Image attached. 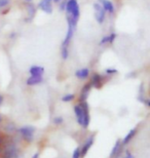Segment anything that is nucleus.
<instances>
[{"label":"nucleus","mask_w":150,"mask_h":158,"mask_svg":"<svg viewBox=\"0 0 150 158\" xmlns=\"http://www.w3.org/2000/svg\"><path fill=\"white\" fill-rule=\"evenodd\" d=\"M66 20L67 24L70 26H77L79 17H80V8H79L77 0H66Z\"/></svg>","instance_id":"nucleus-1"},{"label":"nucleus","mask_w":150,"mask_h":158,"mask_svg":"<svg viewBox=\"0 0 150 158\" xmlns=\"http://www.w3.org/2000/svg\"><path fill=\"white\" fill-rule=\"evenodd\" d=\"M74 113H75L76 120H77L78 124H80L84 128H87L91 121L90 114H88V103L85 102V101H84V102H81L79 105L74 106Z\"/></svg>","instance_id":"nucleus-2"},{"label":"nucleus","mask_w":150,"mask_h":158,"mask_svg":"<svg viewBox=\"0 0 150 158\" xmlns=\"http://www.w3.org/2000/svg\"><path fill=\"white\" fill-rule=\"evenodd\" d=\"M94 9H95V19L97 20L98 24H103L105 21V17H106V14H105L106 11L104 10L102 5L98 2L94 4Z\"/></svg>","instance_id":"nucleus-3"},{"label":"nucleus","mask_w":150,"mask_h":158,"mask_svg":"<svg viewBox=\"0 0 150 158\" xmlns=\"http://www.w3.org/2000/svg\"><path fill=\"white\" fill-rule=\"evenodd\" d=\"M18 131L23 135V138L25 140L27 141H32L33 140V135H34V132H35V127L33 126H23V127H20L18 128Z\"/></svg>","instance_id":"nucleus-4"},{"label":"nucleus","mask_w":150,"mask_h":158,"mask_svg":"<svg viewBox=\"0 0 150 158\" xmlns=\"http://www.w3.org/2000/svg\"><path fill=\"white\" fill-rule=\"evenodd\" d=\"M53 0H41L38 4V7H39L41 10L46 12V14H52L53 11V5H52Z\"/></svg>","instance_id":"nucleus-5"},{"label":"nucleus","mask_w":150,"mask_h":158,"mask_svg":"<svg viewBox=\"0 0 150 158\" xmlns=\"http://www.w3.org/2000/svg\"><path fill=\"white\" fill-rule=\"evenodd\" d=\"M75 29H76V27H73V26L68 25V29H67V33H66L65 39H64L63 43H62V46H68L69 45V42L71 41L73 35H74Z\"/></svg>","instance_id":"nucleus-6"},{"label":"nucleus","mask_w":150,"mask_h":158,"mask_svg":"<svg viewBox=\"0 0 150 158\" xmlns=\"http://www.w3.org/2000/svg\"><path fill=\"white\" fill-rule=\"evenodd\" d=\"M98 3H100L102 7L104 8V10L109 12V14H113L114 10H115V7H114L113 3L110 0H98Z\"/></svg>","instance_id":"nucleus-7"},{"label":"nucleus","mask_w":150,"mask_h":158,"mask_svg":"<svg viewBox=\"0 0 150 158\" xmlns=\"http://www.w3.org/2000/svg\"><path fill=\"white\" fill-rule=\"evenodd\" d=\"M92 144H94V135H92L88 139V141L85 142L84 147H82V149L80 150V157H84L87 155L88 151L90 150V148L92 146Z\"/></svg>","instance_id":"nucleus-8"},{"label":"nucleus","mask_w":150,"mask_h":158,"mask_svg":"<svg viewBox=\"0 0 150 158\" xmlns=\"http://www.w3.org/2000/svg\"><path fill=\"white\" fill-rule=\"evenodd\" d=\"M92 87H96V88H101L102 86V76L100 74H94L92 77V80L90 82Z\"/></svg>","instance_id":"nucleus-9"},{"label":"nucleus","mask_w":150,"mask_h":158,"mask_svg":"<svg viewBox=\"0 0 150 158\" xmlns=\"http://www.w3.org/2000/svg\"><path fill=\"white\" fill-rule=\"evenodd\" d=\"M29 73L31 76H42L44 73V68L41 66H32L29 69Z\"/></svg>","instance_id":"nucleus-10"},{"label":"nucleus","mask_w":150,"mask_h":158,"mask_svg":"<svg viewBox=\"0 0 150 158\" xmlns=\"http://www.w3.org/2000/svg\"><path fill=\"white\" fill-rule=\"evenodd\" d=\"M88 75H90V69L88 68L79 69V70H77L75 72V76L78 79H80V80H84V79H87L88 77Z\"/></svg>","instance_id":"nucleus-11"},{"label":"nucleus","mask_w":150,"mask_h":158,"mask_svg":"<svg viewBox=\"0 0 150 158\" xmlns=\"http://www.w3.org/2000/svg\"><path fill=\"white\" fill-rule=\"evenodd\" d=\"M18 155V151L14 146H9L4 151V158H15Z\"/></svg>","instance_id":"nucleus-12"},{"label":"nucleus","mask_w":150,"mask_h":158,"mask_svg":"<svg viewBox=\"0 0 150 158\" xmlns=\"http://www.w3.org/2000/svg\"><path fill=\"white\" fill-rule=\"evenodd\" d=\"M115 38H116V34L115 33H111V34H109V35L104 36L103 38L100 40L99 44H100V45H104V44L112 43L113 41L115 40Z\"/></svg>","instance_id":"nucleus-13"},{"label":"nucleus","mask_w":150,"mask_h":158,"mask_svg":"<svg viewBox=\"0 0 150 158\" xmlns=\"http://www.w3.org/2000/svg\"><path fill=\"white\" fill-rule=\"evenodd\" d=\"M42 81H43L42 76H30L26 80V83H27V85H30V86H32V85L39 84Z\"/></svg>","instance_id":"nucleus-14"},{"label":"nucleus","mask_w":150,"mask_h":158,"mask_svg":"<svg viewBox=\"0 0 150 158\" xmlns=\"http://www.w3.org/2000/svg\"><path fill=\"white\" fill-rule=\"evenodd\" d=\"M91 88H92V86H91L90 83L85 84L84 86V88H82V90H81V94H80V101H81V102L87 101L88 97V94H90Z\"/></svg>","instance_id":"nucleus-15"},{"label":"nucleus","mask_w":150,"mask_h":158,"mask_svg":"<svg viewBox=\"0 0 150 158\" xmlns=\"http://www.w3.org/2000/svg\"><path fill=\"white\" fill-rule=\"evenodd\" d=\"M136 132H137V129L136 128H134V129H131V131H129V134H127L126 137H124V139L122 140V142H121V144L122 145H126V144H129L131 141H132V139L135 137V135H136Z\"/></svg>","instance_id":"nucleus-16"},{"label":"nucleus","mask_w":150,"mask_h":158,"mask_svg":"<svg viewBox=\"0 0 150 158\" xmlns=\"http://www.w3.org/2000/svg\"><path fill=\"white\" fill-rule=\"evenodd\" d=\"M120 148H121V142L120 141H117L115 145H114L112 151H111V154H110V157L111 158H115L118 156L119 154V151H120Z\"/></svg>","instance_id":"nucleus-17"},{"label":"nucleus","mask_w":150,"mask_h":158,"mask_svg":"<svg viewBox=\"0 0 150 158\" xmlns=\"http://www.w3.org/2000/svg\"><path fill=\"white\" fill-rule=\"evenodd\" d=\"M27 11H28V14H29V19L26 21H31V20H33V18H34V15H35V12H36V10H35V6L33 4H31V3H28V5H27Z\"/></svg>","instance_id":"nucleus-18"},{"label":"nucleus","mask_w":150,"mask_h":158,"mask_svg":"<svg viewBox=\"0 0 150 158\" xmlns=\"http://www.w3.org/2000/svg\"><path fill=\"white\" fill-rule=\"evenodd\" d=\"M61 56H62L63 60H67L69 56V50L68 46H62V50H61Z\"/></svg>","instance_id":"nucleus-19"},{"label":"nucleus","mask_w":150,"mask_h":158,"mask_svg":"<svg viewBox=\"0 0 150 158\" xmlns=\"http://www.w3.org/2000/svg\"><path fill=\"white\" fill-rule=\"evenodd\" d=\"M74 94H65L63 98H62V101L63 102H65V103H67V102H71V101H73L74 100Z\"/></svg>","instance_id":"nucleus-20"},{"label":"nucleus","mask_w":150,"mask_h":158,"mask_svg":"<svg viewBox=\"0 0 150 158\" xmlns=\"http://www.w3.org/2000/svg\"><path fill=\"white\" fill-rule=\"evenodd\" d=\"M105 73L107 75H113V74H116L117 73V70L116 69H111V68H107L105 70Z\"/></svg>","instance_id":"nucleus-21"},{"label":"nucleus","mask_w":150,"mask_h":158,"mask_svg":"<svg viewBox=\"0 0 150 158\" xmlns=\"http://www.w3.org/2000/svg\"><path fill=\"white\" fill-rule=\"evenodd\" d=\"M72 158H80V149H79V148H76L74 150Z\"/></svg>","instance_id":"nucleus-22"},{"label":"nucleus","mask_w":150,"mask_h":158,"mask_svg":"<svg viewBox=\"0 0 150 158\" xmlns=\"http://www.w3.org/2000/svg\"><path fill=\"white\" fill-rule=\"evenodd\" d=\"M54 123L57 125H59V124H62L63 123V118L62 117H56V118H54Z\"/></svg>","instance_id":"nucleus-23"},{"label":"nucleus","mask_w":150,"mask_h":158,"mask_svg":"<svg viewBox=\"0 0 150 158\" xmlns=\"http://www.w3.org/2000/svg\"><path fill=\"white\" fill-rule=\"evenodd\" d=\"M8 4H9V0H0V8L5 7Z\"/></svg>","instance_id":"nucleus-24"},{"label":"nucleus","mask_w":150,"mask_h":158,"mask_svg":"<svg viewBox=\"0 0 150 158\" xmlns=\"http://www.w3.org/2000/svg\"><path fill=\"white\" fill-rule=\"evenodd\" d=\"M60 10H65V6H66V0H64V1H60Z\"/></svg>","instance_id":"nucleus-25"},{"label":"nucleus","mask_w":150,"mask_h":158,"mask_svg":"<svg viewBox=\"0 0 150 158\" xmlns=\"http://www.w3.org/2000/svg\"><path fill=\"white\" fill-rule=\"evenodd\" d=\"M126 157H124V158H134V156L129 152V151H126Z\"/></svg>","instance_id":"nucleus-26"},{"label":"nucleus","mask_w":150,"mask_h":158,"mask_svg":"<svg viewBox=\"0 0 150 158\" xmlns=\"http://www.w3.org/2000/svg\"><path fill=\"white\" fill-rule=\"evenodd\" d=\"M38 157H39V153H35L34 154V155H33V157H32V158H38Z\"/></svg>","instance_id":"nucleus-27"},{"label":"nucleus","mask_w":150,"mask_h":158,"mask_svg":"<svg viewBox=\"0 0 150 158\" xmlns=\"http://www.w3.org/2000/svg\"><path fill=\"white\" fill-rule=\"evenodd\" d=\"M2 102H3V97L1 96V94H0V106H1Z\"/></svg>","instance_id":"nucleus-28"},{"label":"nucleus","mask_w":150,"mask_h":158,"mask_svg":"<svg viewBox=\"0 0 150 158\" xmlns=\"http://www.w3.org/2000/svg\"><path fill=\"white\" fill-rule=\"evenodd\" d=\"M53 1L55 2V3H59L60 1H62V0H53Z\"/></svg>","instance_id":"nucleus-29"},{"label":"nucleus","mask_w":150,"mask_h":158,"mask_svg":"<svg viewBox=\"0 0 150 158\" xmlns=\"http://www.w3.org/2000/svg\"><path fill=\"white\" fill-rule=\"evenodd\" d=\"M25 1H26L27 3H31L32 1H33V0H25Z\"/></svg>","instance_id":"nucleus-30"},{"label":"nucleus","mask_w":150,"mask_h":158,"mask_svg":"<svg viewBox=\"0 0 150 158\" xmlns=\"http://www.w3.org/2000/svg\"><path fill=\"white\" fill-rule=\"evenodd\" d=\"M1 141H2V139H1V135H0V144H1Z\"/></svg>","instance_id":"nucleus-31"},{"label":"nucleus","mask_w":150,"mask_h":158,"mask_svg":"<svg viewBox=\"0 0 150 158\" xmlns=\"http://www.w3.org/2000/svg\"><path fill=\"white\" fill-rule=\"evenodd\" d=\"M2 121V118H1V115H0V122Z\"/></svg>","instance_id":"nucleus-32"}]
</instances>
